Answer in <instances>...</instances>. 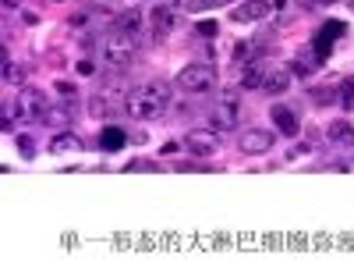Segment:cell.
Listing matches in <instances>:
<instances>
[{
    "instance_id": "cell-1",
    "label": "cell",
    "mask_w": 354,
    "mask_h": 270,
    "mask_svg": "<svg viewBox=\"0 0 354 270\" xmlns=\"http://www.w3.org/2000/svg\"><path fill=\"white\" fill-rule=\"evenodd\" d=\"M167 107H170V86L167 82H142L128 93V100H124V110H128L135 121L163 117Z\"/></svg>"
},
{
    "instance_id": "cell-2",
    "label": "cell",
    "mask_w": 354,
    "mask_h": 270,
    "mask_svg": "<svg viewBox=\"0 0 354 270\" xmlns=\"http://www.w3.org/2000/svg\"><path fill=\"white\" fill-rule=\"evenodd\" d=\"M99 54H103L107 64H114V68H128V64L135 61V54H138V36L121 32V29H110V32L103 36V43H99Z\"/></svg>"
},
{
    "instance_id": "cell-3",
    "label": "cell",
    "mask_w": 354,
    "mask_h": 270,
    "mask_svg": "<svg viewBox=\"0 0 354 270\" xmlns=\"http://www.w3.org/2000/svg\"><path fill=\"white\" fill-rule=\"evenodd\" d=\"M213 86H216V68L206 64V61H191V64H185L181 71H177V89H185L191 96L209 93Z\"/></svg>"
},
{
    "instance_id": "cell-4",
    "label": "cell",
    "mask_w": 354,
    "mask_h": 270,
    "mask_svg": "<svg viewBox=\"0 0 354 270\" xmlns=\"http://www.w3.org/2000/svg\"><path fill=\"white\" fill-rule=\"evenodd\" d=\"M238 125H241V96H238L234 89H227V93L220 96L216 110L209 114V128H213V132H234Z\"/></svg>"
},
{
    "instance_id": "cell-5",
    "label": "cell",
    "mask_w": 354,
    "mask_h": 270,
    "mask_svg": "<svg viewBox=\"0 0 354 270\" xmlns=\"http://www.w3.org/2000/svg\"><path fill=\"white\" fill-rule=\"evenodd\" d=\"M14 100H18V110H21L25 121H43V114H46V107H50L46 93L36 89V86H21Z\"/></svg>"
},
{
    "instance_id": "cell-6",
    "label": "cell",
    "mask_w": 354,
    "mask_h": 270,
    "mask_svg": "<svg viewBox=\"0 0 354 270\" xmlns=\"http://www.w3.org/2000/svg\"><path fill=\"white\" fill-rule=\"evenodd\" d=\"M185 146H188V153L191 157H216L220 153V132H213V128H191L188 135H185Z\"/></svg>"
},
{
    "instance_id": "cell-7",
    "label": "cell",
    "mask_w": 354,
    "mask_h": 270,
    "mask_svg": "<svg viewBox=\"0 0 354 270\" xmlns=\"http://www.w3.org/2000/svg\"><path fill=\"white\" fill-rule=\"evenodd\" d=\"M340 36H347V26L344 21H326V26L312 36V50L319 54V61H326L333 54V46L340 43Z\"/></svg>"
},
{
    "instance_id": "cell-8",
    "label": "cell",
    "mask_w": 354,
    "mask_h": 270,
    "mask_svg": "<svg viewBox=\"0 0 354 270\" xmlns=\"http://www.w3.org/2000/svg\"><path fill=\"white\" fill-rule=\"evenodd\" d=\"M273 142H276V132H269V128H248L241 135V153L244 157H262V153L273 150Z\"/></svg>"
},
{
    "instance_id": "cell-9",
    "label": "cell",
    "mask_w": 354,
    "mask_h": 270,
    "mask_svg": "<svg viewBox=\"0 0 354 270\" xmlns=\"http://www.w3.org/2000/svg\"><path fill=\"white\" fill-rule=\"evenodd\" d=\"M132 89H135V86H132L128 79H124V75H114L110 82L99 86L96 100H103L107 107H114V104H124V100H128V93H132Z\"/></svg>"
},
{
    "instance_id": "cell-10",
    "label": "cell",
    "mask_w": 354,
    "mask_h": 270,
    "mask_svg": "<svg viewBox=\"0 0 354 270\" xmlns=\"http://www.w3.org/2000/svg\"><path fill=\"white\" fill-rule=\"evenodd\" d=\"M269 117H273L276 132L287 135V139H294V135L301 132V121H298V114H294L291 107H284V104H273V107H269Z\"/></svg>"
},
{
    "instance_id": "cell-11",
    "label": "cell",
    "mask_w": 354,
    "mask_h": 270,
    "mask_svg": "<svg viewBox=\"0 0 354 270\" xmlns=\"http://www.w3.org/2000/svg\"><path fill=\"white\" fill-rule=\"evenodd\" d=\"M291 68H280V64H276V68H269L266 71V79H262V89L269 93V96H284L287 89H291Z\"/></svg>"
},
{
    "instance_id": "cell-12",
    "label": "cell",
    "mask_w": 354,
    "mask_h": 270,
    "mask_svg": "<svg viewBox=\"0 0 354 270\" xmlns=\"http://www.w3.org/2000/svg\"><path fill=\"white\" fill-rule=\"evenodd\" d=\"M273 4H266V0H244V4H238V11H231L234 21H262L269 18Z\"/></svg>"
},
{
    "instance_id": "cell-13",
    "label": "cell",
    "mask_w": 354,
    "mask_h": 270,
    "mask_svg": "<svg viewBox=\"0 0 354 270\" xmlns=\"http://www.w3.org/2000/svg\"><path fill=\"white\" fill-rule=\"evenodd\" d=\"M128 142H132V135L124 128H117V125H107L103 132H99V150L103 153H121Z\"/></svg>"
},
{
    "instance_id": "cell-14",
    "label": "cell",
    "mask_w": 354,
    "mask_h": 270,
    "mask_svg": "<svg viewBox=\"0 0 354 270\" xmlns=\"http://www.w3.org/2000/svg\"><path fill=\"white\" fill-rule=\"evenodd\" d=\"M177 26V8H153V32H156V39H167L170 36V29Z\"/></svg>"
},
{
    "instance_id": "cell-15",
    "label": "cell",
    "mask_w": 354,
    "mask_h": 270,
    "mask_svg": "<svg viewBox=\"0 0 354 270\" xmlns=\"http://www.w3.org/2000/svg\"><path fill=\"white\" fill-rule=\"evenodd\" d=\"M50 153H82V139L74 132H57L54 139H50Z\"/></svg>"
},
{
    "instance_id": "cell-16",
    "label": "cell",
    "mask_w": 354,
    "mask_h": 270,
    "mask_svg": "<svg viewBox=\"0 0 354 270\" xmlns=\"http://www.w3.org/2000/svg\"><path fill=\"white\" fill-rule=\"evenodd\" d=\"M326 139H330V146H354V125L340 117L326 128Z\"/></svg>"
},
{
    "instance_id": "cell-17",
    "label": "cell",
    "mask_w": 354,
    "mask_h": 270,
    "mask_svg": "<svg viewBox=\"0 0 354 270\" xmlns=\"http://www.w3.org/2000/svg\"><path fill=\"white\" fill-rule=\"evenodd\" d=\"M266 71H269V68H266L262 61L251 57V61H248V68H244V75H241V89H256V86H262Z\"/></svg>"
},
{
    "instance_id": "cell-18",
    "label": "cell",
    "mask_w": 354,
    "mask_h": 270,
    "mask_svg": "<svg viewBox=\"0 0 354 270\" xmlns=\"http://www.w3.org/2000/svg\"><path fill=\"white\" fill-rule=\"evenodd\" d=\"M43 125H46V128L54 125L57 132H64V128L71 125V110H67V107H54V104H50V107H46V114H43Z\"/></svg>"
},
{
    "instance_id": "cell-19",
    "label": "cell",
    "mask_w": 354,
    "mask_h": 270,
    "mask_svg": "<svg viewBox=\"0 0 354 270\" xmlns=\"http://www.w3.org/2000/svg\"><path fill=\"white\" fill-rule=\"evenodd\" d=\"M114 29L138 36V29H142V11H121V15L114 18Z\"/></svg>"
},
{
    "instance_id": "cell-20",
    "label": "cell",
    "mask_w": 354,
    "mask_h": 270,
    "mask_svg": "<svg viewBox=\"0 0 354 270\" xmlns=\"http://www.w3.org/2000/svg\"><path fill=\"white\" fill-rule=\"evenodd\" d=\"M25 75H29V68H25V64H14V61L4 54V82H11V86H25Z\"/></svg>"
},
{
    "instance_id": "cell-21",
    "label": "cell",
    "mask_w": 354,
    "mask_h": 270,
    "mask_svg": "<svg viewBox=\"0 0 354 270\" xmlns=\"http://www.w3.org/2000/svg\"><path fill=\"white\" fill-rule=\"evenodd\" d=\"M337 104H340L344 110H354V75H347V79L340 82V89H337Z\"/></svg>"
},
{
    "instance_id": "cell-22",
    "label": "cell",
    "mask_w": 354,
    "mask_h": 270,
    "mask_svg": "<svg viewBox=\"0 0 354 270\" xmlns=\"http://www.w3.org/2000/svg\"><path fill=\"white\" fill-rule=\"evenodd\" d=\"M18 153H21V160H36V142H32V135L18 132Z\"/></svg>"
},
{
    "instance_id": "cell-23",
    "label": "cell",
    "mask_w": 354,
    "mask_h": 270,
    "mask_svg": "<svg viewBox=\"0 0 354 270\" xmlns=\"http://www.w3.org/2000/svg\"><path fill=\"white\" fill-rule=\"evenodd\" d=\"M234 0H188V11H213V8H227Z\"/></svg>"
},
{
    "instance_id": "cell-24",
    "label": "cell",
    "mask_w": 354,
    "mask_h": 270,
    "mask_svg": "<svg viewBox=\"0 0 354 270\" xmlns=\"http://www.w3.org/2000/svg\"><path fill=\"white\" fill-rule=\"evenodd\" d=\"M124 171H132V175H135V171H160V164H156V160H142V157H135V160L124 164Z\"/></svg>"
},
{
    "instance_id": "cell-25",
    "label": "cell",
    "mask_w": 354,
    "mask_h": 270,
    "mask_svg": "<svg viewBox=\"0 0 354 270\" xmlns=\"http://www.w3.org/2000/svg\"><path fill=\"white\" fill-rule=\"evenodd\" d=\"M312 100H315L319 107H326V104L337 100V93H333V89H312Z\"/></svg>"
},
{
    "instance_id": "cell-26",
    "label": "cell",
    "mask_w": 354,
    "mask_h": 270,
    "mask_svg": "<svg viewBox=\"0 0 354 270\" xmlns=\"http://www.w3.org/2000/svg\"><path fill=\"white\" fill-rule=\"evenodd\" d=\"M305 153H312V142H301V146H294V150L287 153V160H301Z\"/></svg>"
},
{
    "instance_id": "cell-27",
    "label": "cell",
    "mask_w": 354,
    "mask_h": 270,
    "mask_svg": "<svg viewBox=\"0 0 354 270\" xmlns=\"http://www.w3.org/2000/svg\"><path fill=\"white\" fill-rule=\"evenodd\" d=\"M202 36H216L220 32V26H216V21H198V26H195Z\"/></svg>"
},
{
    "instance_id": "cell-28",
    "label": "cell",
    "mask_w": 354,
    "mask_h": 270,
    "mask_svg": "<svg viewBox=\"0 0 354 270\" xmlns=\"http://www.w3.org/2000/svg\"><path fill=\"white\" fill-rule=\"evenodd\" d=\"M177 171H209V167L198 164V160H181V164H177Z\"/></svg>"
},
{
    "instance_id": "cell-29",
    "label": "cell",
    "mask_w": 354,
    "mask_h": 270,
    "mask_svg": "<svg viewBox=\"0 0 354 270\" xmlns=\"http://www.w3.org/2000/svg\"><path fill=\"white\" fill-rule=\"evenodd\" d=\"M57 93H64V96H67V100H71V96H79V89H74L71 82H57Z\"/></svg>"
},
{
    "instance_id": "cell-30",
    "label": "cell",
    "mask_w": 354,
    "mask_h": 270,
    "mask_svg": "<svg viewBox=\"0 0 354 270\" xmlns=\"http://www.w3.org/2000/svg\"><path fill=\"white\" fill-rule=\"evenodd\" d=\"M74 71H79V75H92V61H79V64H74Z\"/></svg>"
},
{
    "instance_id": "cell-31",
    "label": "cell",
    "mask_w": 354,
    "mask_h": 270,
    "mask_svg": "<svg viewBox=\"0 0 354 270\" xmlns=\"http://www.w3.org/2000/svg\"><path fill=\"white\" fill-rule=\"evenodd\" d=\"M18 8V0H4V11H14Z\"/></svg>"
},
{
    "instance_id": "cell-32",
    "label": "cell",
    "mask_w": 354,
    "mask_h": 270,
    "mask_svg": "<svg viewBox=\"0 0 354 270\" xmlns=\"http://www.w3.org/2000/svg\"><path fill=\"white\" fill-rule=\"evenodd\" d=\"M319 4H337V0H319Z\"/></svg>"
},
{
    "instance_id": "cell-33",
    "label": "cell",
    "mask_w": 354,
    "mask_h": 270,
    "mask_svg": "<svg viewBox=\"0 0 354 270\" xmlns=\"http://www.w3.org/2000/svg\"><path fill=\"white\" fill-rule=\"evenodd\" d=\"M347 8H351V11H354V0H347Z\"/></svg>"
}]
</instances>
